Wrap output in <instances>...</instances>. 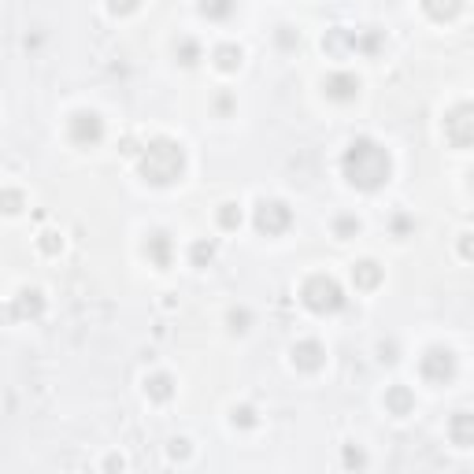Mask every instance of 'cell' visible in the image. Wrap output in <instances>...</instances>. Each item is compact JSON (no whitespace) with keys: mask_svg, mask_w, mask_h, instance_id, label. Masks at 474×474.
<instances>
[{"mask_svg":"<svg viewBox=\"0 0 474 474\" xmlns=\"http://www.w3.org/2000/svg\"><path fill=\"white\" fill-rule=\"evenodd\" d=\"M293 360H297L300 367H308V371H315V367H319V345H315V341L297 345V348H293Z\"/></svg>","mask_w":474,"mask_h":474,"instance_id":"9","label":"cell"},{"mask_svg":"<svg viewBox=\"0 0 474 474\" xmlns=\"http://www.w3.org/2000/svg\"><path fill=\"white\" fill-rule=\"evenodd\" d=\"M149 393H152V397H170V378H163V374H156L152 381H149Z\"/></svg>","mask_w":474,"mask_h":474,"instance_id":"16","label":"cell"},{"mask_svg":"<svg viewBox=\"0 0 474 474\" xmlns=\"http://www.w3.org/2000/svg\"><path fill=\"white\" fill-rule=\"evenodd\" d=\"M141 170L156 186H167V182H175L182 175V149L175 141H152L141 160Z\"/></svg>","mask_w":474,"mask_h":474,"instance_id":"2","label":"cell"},{"mask_svg":"<svg viewBox=\"0 0 474 474\" xmlns=\"http://www.w3.org/2000/svg\"><path fill=\"white\" fill-rule=\"evenodd\" d=\"M137 0H111V11H134Z\"/></svg>","mask_w":474,"mask_h":474,"instance_id":"20","label":"cell"},{"mask_svg":"<svg viewBox=\"0 0 474 474\" xmlns=\"http://www.w3.org/2000/svg\"><path fill=\"white\" fill-rule=\"evenodd\" d=\"M456 371V360H452V352L449 348H430L423 356V374L430 381H445V378H452Z\"/></svg>","mask_w":474,"mask_h":474,"instance_id":"4","label":"cell"},{"mask_svg":"<svg viewBox=\"0 0 474 474\" xmlns=\"http://www.w3.org/2000/svg\"><path fill=\"white\" fill-rule=\"evenodd\" d=\"M233 423H241V426H252V407H241V412H233Z\"/></svg>","mask_w":474,"mask_h":474,"instance_id":"17","label":"cell"},{"mask_svg":"<svg viewBox=\"0 0 474 474\" xmlns=\"http://www.w3.org/2000/svg\"><path fill=\"white\" fill-rule=\"evenodd\" d=\"M345 175L352 186H360V189H378L381 182L389 178V156L386 149H378L374 141H352L348 144V152H345Z\"/></svg>","mask_w":474,"mask_h":474,"instance_id":"1","label":"cell"},{"mask_svg":"<svg viewBox=\"0 0 474 474\" xmlns=\"http://www.w3.org/2000/svg\"><path fill=\"white\" fill-rule=\"evenodd\" d=\"M304 304L311 308V311H337L341 304H345V297H341V289H337V282H330V278H311L308 285H304Z\"/></svg>","mask_w":474,"mask_h":474,"instance_id":"3","label":"cell"},{"mask_svg":"<svg viewBox=\"0 0 474 474\" xmlns=\"http://www.w3.org/2000/svg\"><path fill=\"white\" fill-rule=\"evenodd\" d=\"M459 8H463V0H426V11L433 19H452Z\"/></svg>","mask_w":474,"mask_h":474,"instance_id":"10","label":"cell"},{"mask_svg":"<svg viewBox=\"0 0 474 474\" xmlns=\"http://www.w3.org/2000/svg\"><path fill=\"white\" fill-rule=\"evenodd\" d=\"M71 137H74L78 144H97V141L104 137L100 118H97V115H89V111L74 115V118H71Z\"/></svg>","mask_w":474,"mask_h":474,"instance_id":"5","label":"cell"},{"mask_svg":"<svg viewBox=\"0 0 474 474\" xmlns=\"http://www.w3.org/2000/svg\"><path fill=\"white\" fill-rule=\"evenodd\" d=\"M452 438L459 449H470V415L467 412H459V419L452 423Z\"/></svg>","mask_w":474,"mask_h":474,"instance_id":"11","label":"cell"},{"mask_svg":"<svg viewBox=\"0 0 474 474\" xmlns=\"http://www.w3.org/2000/svg\"><path fill=\"white\" fill-rule=\"evenodd\" d=\"M144 248H149V252L156 256V263H160V267H167V252H170L167 233H152V237H149V245H144Z\"/></svg>","mask_w":474,"mask_h":474,"instance_id":"12","label":"cell"},{"mask_svg":"<svg viewBox=\"0 0 474 474\" xmlns=\"http://www.w3.org/2000/svg\"><path fill=\"white\" fill-rule=\"evenodd\" d=\"M445 126H449V141L456 149H467L470 144V134H467V108H459L452 118H445Z\"/></svg>","mask_w":474,"mask_h":474,"instance_id":"7","label":"cell"},{"mask_svg":"<svg viewBox=\"0 0 474 474\" xmlns=\"http://www.w3.org/2000/svg\"><path fill=\"white\" fill-rule=\"evenodd\" d=\"M356 89H360V82H356L352 74H334L330 82H326V93H330L334 100H352Z\"/></svg>","mask_w":474,"mask_h":474,"instance_id":"8","label":"cell"},{"mask_svg":"<svg viewBox=\"0 0 474 474\" xmlns=\"http://www.w3.org/2000/svg\"><path fill=\"white\" fill-rule=\"evenodd\" d=\"M215 56H219V67H222V71H233L237 63H241V52H237V48H230V45H226V48H219Z\"/></svg>","mask_w":474,"mask_h":474,"instance_id":"14","label":"cell"},{"mask_svg":"<svg viewBox=\"0 0 474 474\" xmlns=\"http://www.w3.org/2000/svg\"><path fill=\"white\" fill-rule=\"evenodd\" d=\"M389 404L397 407V412H404V407H407V393H400V389H397V393L389 397Z\"/></svg>","mask_w":474,"mask_h":474,"instance_id":"19","label":"cell"},{"mask_svg":"<svg viewBox=\"0 0 474 474\" xmlns=\"http://www.w3.org/2000/svg\"><path fill=\"white\" fill-rule=\"evenodd\" d=\"M201 11H204L208 19H226L230 11H233V0H208Z\"/></svg>","mask_w":474,"mask_h":474,"instance_id":"13","label":"cell"},{"mask_svg":"<svg viewBox=\"0 0 474 474\" xmlns=\"http://www.w3.org/2000/svg\"><path fill=\"white\" fill-rule=\"evenodd\" d=\"M182 56H186L182 63H196V45L193 41H182Z\"/></svg>","mask_w":474,"mask_h":474,"instance_id":"18","label":"cell"},{"mask_svg":"<svg viewBox=\"0 0 474 474\" xmlns=\"http://www.w3.org/2000/svg\"><path fill=\"white\" fill-rule=\"evenodd\" d=\"M356 278H360V285H374L381 274H378L374 263H360V267H356Z\"/></svg>","mask_w":474,"mask_h":474,"instance_id":"15","label":"cell"},{"mask_svg":"<svg viewBox=\"0 0 474 474\" xmlns=\"http://www.w3.org/2000/svg\"><path fill=\"white\" fill-rule=\"evenodd\" d=\"M237 219H241V215L233 212V204H226V212H222V226H233Z\"/></svg>","mask_w":474,"mask_h":474,"instance_id":"21","label":"cell"},{"mask_svg":"<svg viewBox=\"0 0 474 474\" xmlns=\"http://www.w3.org/2000/svg\"><path fill=\"white\" fill-rule=\"evenodd\" d=\"M256 226H259V230H267V233H278V230H285V226H289V208H285V204H278V201L259 204Z\"/></svg>","mask_w":474,"mask_h":474,"instance_id":"6","label":"cell"}]
</instances>
